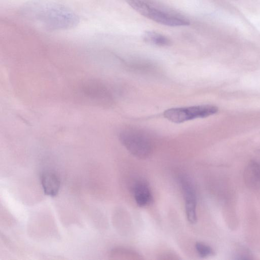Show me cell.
<instances>
[{
	"label": "cell",
	"mask_w": 260,
	"mask_h": 260,
	"mask_svg": "<svg viewBox=\"0 0 260 260\" xmlns=\"http://www.w3.org/2000/svg\"><path fill=\"white\" fill-rule=\"evenodd\" d=\"M196 249L201 257H206L213 254V250L211 247L202 242H198L195 245Z\"/></svg>",
	"instance_id": "cell-9"
},
{
	"label": "cell",
	"mask_w": 260,
	"mask_h": 260,
	"mask_svg": "<svg viewBox=\"0 0 260 260\" xmlns=\"http://www.w3.org/2000/svg\"><path fill=\"white\" fill-rule=\"evenodd\" d=\"M180 182L185 200L187 219L190 223L194 224L197 221V198L194 187L190 180L186 176H182Z\"/></svg>",
	"instance_id": "cell-4"
},
{
	"label": "cell",
	"mask_w": 260,
	"mask_h": 260,
	"mask_svg": "<svg viewBox=\"0 0 260 260\" xmlns=\"http://www.w3.org/2000/svg\"><path fill=\"white\" fill-rule=\"evenodd\" d=\"M134 194L136 202L140 207H145L152 201L151 189L148 185L144 182H139L135 185Z\"/></svg>",
	"instance_id": "cell-7"
},
{
	"label": "cell",
	"mask_w": 260,
	"mask_h": 260,
	"mask_svg": "<svg viewBox=\"0 0 260 260\" xmlns=\"http://www.w3.org/2000/svg\"><path fill=\"white\" fill-rule=\"evenodd\" d=\"M218 108L212 105H202L173 108L164 112V117L176 123H181L197 118L207 117L218 112Z\"/></svg>",
	"instance_id": "cell-3"
},
{
	"label": "cell",
	"mask_w": 260,
	"mask_h": 260,
	"mask_svg": "<svg viewBox=\"0 0 260 260\" xmlns=\"http://www.w3.org/2000/svg\"><path fill=\"white\" fill-rule=\"evenodd\" d=\"M126 3L143 16L158 24L170 27L189 26V21L182 17L160 10L145 0H125Z\"/></svg>",
	"instance_id": "cell-1"
},
{
	"label": "cell",
	"mask_w": 260,
	"mask_h": 260,
	"mask_svg": "<svg viewBox=\"0 0 260 260\" xmlns=\"http://www.w3.org/2000/svg\"><path fill=\"white\" fill-rule=\"evenodd\" d=\"M143 37L146 42L155 46L167 47L171 44V42L168 38L156 32H146L145 33Z\"/></svg>",
	"instance_id": "cell-8"
},
{
	"label": "cell",
	"mask_w": 260,
	"mask_h": 260,
	"mask_svg": "<svg viewBox=\"0 0 260 260\" xmlns=\"http://www.w3.org/2000/svg\"><path fill=\"white\" fill-rule=\"evenodd\" d=\"M244 180L248 187L260 190V162L251 161L244 172Z\"/></svg>",
	"instance_id": "cell-6"
},
{
	"label": "cell",
	"mask_w": 260,
	"mask_h": 260,
	"mask_svg": "<svg viewBox=\"0 0 260 260\" xmlns=\"http://www.w3.org/2000/svg\"><path fill=\"white\" fill-rule=\"evenodd\" d=\"M119 140L125 148L140 159H146L152 154L153 144L148 134L142 130L127 128L122 130Z\"/></svg>",
	"instance_id": "cell-2"
},
{
	"label": "cell",
	"mask_w": 260,
	"mask_h": 260,
	"mask_svg": "<svg viewBox=\"0 0 260 260\" xmlns=\"http://www.w3.org/2000/svg\"><path fill=\"white\" fill-rule=\"evenodd\" d=\"M41 183L46 195L50 197L56 196L59 192L61 182L56 173L47 171L41 177Z\"/></svg>",
	"instance_id": "cell-5"
}]
</instances>
